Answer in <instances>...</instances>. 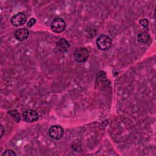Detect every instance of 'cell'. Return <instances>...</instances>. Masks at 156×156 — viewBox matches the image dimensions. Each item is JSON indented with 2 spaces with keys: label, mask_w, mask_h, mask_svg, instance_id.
<instances>
[{
  "label": "cell",
  "mask_w": 156,
  "mask_h": 156,
  "mask_svg": "<svg viewBox=\"0 0 156 156\" xmlns=\"http://www.w3.org/2000/svg\"><path fill=\"white\" fill-rule=\"evenodd\" d=\"M112 40L111 38L107 35H101L96 40V45L100 50L107 51L112 46Z\"/></svg>",
  "instance_id": "cell-1"
},
{
  "label": "cell",
  "mask_w": 156,
  "mask_h": 156,
  "mask_svg": "<svg viewBox=\"0 0 156 156\" xmlns=\"http://www.w3.org/2000/svg\"><path fill=\"white\" fill-rule=\"evenodd\" d=\"M51 28L55 33L62 32L66 28L65 21L61 18H55L51 24Z\"/></svg>",
  "instance_id": "cell-2"
},
{
  "label": "cell",
  "mask_w": 156,
  "mask_h": 156,
  "mask_svg": "<svg viewBox=\"0 0 156 156\" xmlns=\"http://www.w3.org/2000/svg\"><path fill=\"white\" fill-rule=\"evenodd\" d=\"M64 134V130L60 126L54 125L50 127L49 130V136L55 140H60L62 138Z\"/></svg>",
  "instance_id": "cell-3"
},
{
  "label": "cell",
  "mask_w": 156,
  "mask_h": 156,
  "mask_svg": "<svg viewBox=\"0 0 156 156\" xmlns=\"http://www.w3.org/2000/svg\"><path fill=\"white\" fill-rule=\"evenodd\" d=\"M89 52L85 48H79L74 52V57L76 61L78 63L85 62L88 58Z\"/></svg>",
  "instance_id": "cell-4"
},
{
  "label": "cell",
  "mask_w": 156,
  "mask_h": 156,
  "mask_svg": "<svg viewBox=\"0 0 156 156\" xmlns=\"http://www.w3.org/2000/svg\"><path fill=\"white\" fill-rule=\"evenodd\" d=\"M27 21V17L26 15L23 12H19L13 15L10 20L11 23L13 26L18 27L24 24Z\"/></svg>",
  "instance_id": "cell-5"
},
{
  "label": "cell",
  "mask_w": 156,
  "mask_h": 156,
  "mask_svg": "<svg viewBox=\"0 0 156 156\" xmlns=\"http://www.w3.org/2000/svg\"><path fill=\"white\" fill-rule=\"evenodd\" d=\"M23 119L27 122H33L38 120V113L32 109H28L23 113Z\"/></svg>",
  "instance_id": "cell-6"
},
{
  "label": "cell",
  "mask_w": 156,
  "mask_h": 156,
  "mask_svg": "<svg viewBox=\"0 0 156 156\" xmlns=\"http://www.w3.org/2000/svg\"><path fill=\"white\" fill-rule=\"evenodd\" d=\"M29 31L25 28H21L16 30L14 33V36L15 38L18 41H23L29 36Z\"/></svg>",
  "instance_id": "cell-7"
},
{
  "label": "cell",
  "mask_w": 156,
  "mask_h": 156,
  "mask_svg": "<svg viewBox=\"0 0 156 156\" xmlns=\"http://www.w3.org/2000/svg\"><path fill=\"white\" fill-rule=\"evenodd\" d=\"M56 46L58 51H60V52H66L68 50L70 46V44H69V42L67 41L66 39L61 38L57 41Z\"/></svg>",
  "instance_id": "cell-8"
},
{
  "label": "cell",
  "mask_w": 156,
  "mask_h": 156,
  "mask_svg": "<svg viewBox=\"0 0 156 156\" xmlns=\"http://www.w3.org/2000/svg\"><path fill=\"white\" fill-rule=\"evenodd\" d=\"M137 38H138V41L139 42L146 43L150 39V35L146 32H142L138 34Z\"/></svg>",
  "instance_id": "cell-9"
},
{
  "label": "cell",
  "mask_w": 156,
  "mask_h": 156,
  "mask_svg": "<svg viewBox=\"0 0 156 156\" xmlns=\"http://www.w3.org/2000/svg\"><path fill=\"white\" fill-rule=\"evenodd\" d=\"M8 114L16 122H18L20 121V115L16 110H10L8 112Z\"/></svg>",
  "instance_id": "cell-10"
},
{
  "label": "cell",
  "mask_w": 156,
  "mask_h": 156,
  "mask_svg": "<svg viewBox=\"0 0 156 156\" xmlns=\"http://www.w3.org/2000/svg\"><path fill=\"white\" fill-rule=\"evenodd\" d=\"M3 156H10V155H16V153L15 152H13L12 150H5L4 151V152L2 153V154Z\"/></svg>",
  "instance_id": "cell-11"
},
{
  "label": "cell",
  "mask_w": 156,
  "mask_h": 156,
  "mask_svg": "<svg viewBox=\"0 0 156 156\" xmlns=\"http://www.w3.org/2000/svg\"><path fill=\"white\" fill-rule=\"evenodd\" d=\"M36 23V20L34 18H31L29 21L27 22V26L29 27H32V26H34Z\"/></svg>",
  "instance_id": "cell-12"
},
{
  "label": "cell",
  "mask_w": 156,
  "mask_h": 156,
  "mask_svg": "<svg viewBox=\"0 0 156 156\" xmlns=\"http://www.w3.org/2000/svg\"><path fill=\"white\" fill-rule=\"evenodd\" d=\"M140 23L145 28H148V21L147 20V19H143L140 21Z\"/></svg>",
  "instance_id": "cell-13"
},
{
  "label": "cell",
  "mask_w": 156,
  "mask_h": 156,
  "mask_svg": "<svg viewBox=\"0 0 156 156\" xmlns=\"http://www.w3.org/2000/svg\"><path fill=\"white\" fill-rule=\"evenodd\" d=\"M4 129L2 127V126H1V136L2 137L3 134H4Z\"/></svg>",
  "instance_id": "cell-14"
}]
</instances>
